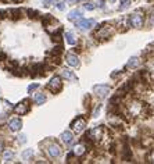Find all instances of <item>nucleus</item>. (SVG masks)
Instances as JSON below:
<instances>
[{
	"instance_id": "29",
	"label": "nucleus",
	"mask_w": 154,
	"mask_h": 164,
	"mask_svg": "<svg viewBox=\"0 0 154 164\" xmlns=\"http://www.w3.org/2000/svg\"><path fill=\"white\" fill-rule=\"evenodd\" d=\"M85 100H88V103H89L90 98H89V96H85ZM85 107H86V108H89V107H90V104H85Z\"/></svg>"
},
{
	"instance_id": "23",
	"label": "nucleus",
	"mask_w": 154,
	"mask_h": 164,
	"mask_svg": "<svg viewBox=\"0 0 154 164\" xmlns=\"http://www.w3.org/2000/svg\"><path fill=\"white\" fill-rule=\"evenodd\" d=\"M38 88H39V83H32V85H29V86H28V92H33L35 91V89H38Z\"/></svg>"
},
{
	"instance_id": "17",
	"label": "nucleus",
	"mask_w": 154,
	"mask_h": 164,
	"mask_svg": "<svg viewBox=\"0 0 154 164\" xmlns=\"http://www.w3.org/2000/svg\"><path fill=\"white\" fill-rule=\"evenodd\" d=\"M65 40L68 42L69 45H75L76 43V38H75V35L72 34V32H65Z\"/></svg>"
},
{
	"instance_id": "9",
	"label": "nucleus",
	"mask_w": 154,
	"mask_h": 164,
	"mask_svg": "<svg viewBox=\"0 0 154 164\" xmlns=\"http://www.w3.org/2000/svg\"><path fill=\"white\" fill-rule=\"evenodd\" d=\"M60 138H61L63 142L65 143V145H68V146L74 143V134L71 132V131H65V132H63Z\"/></svg>"
},
{
	"instance_id": "14",
	"label": "nucleus",
	"mask_w": 154,
	"mask_h": 164,
	"mask_svg": "<svg viewBox=\"0 0 154 164\" xmlns=\"http://www.w3.org/2000/svg\"><path fill=\"white\" fill-rule=\"evenodd\" d=\"M13 159H14V152H13V150H4V153H3V156H2L3 161L8 163V161H11Z\"/></svg>"
},
{
	"instance_id": "1",
	"label": "nucleus",
	"mask_w": 154,
	"mask_h": 164,
	"mask_svg": "<svg viewBox=\"0 0 154 164\" xmlns=\"http://www.w3.org/2000/svg\"><path fill=\"white\" fill-rule=\"evenodd\" d=\"M63 88V82H61V78L59 75H54L53 78L50 79V82L47 83V89L51 92V93H59Z\"/></svg>"
},
{
	"instance_id": "18",
	"label": "nucleus",
	"mask_w": 154,
	"mask_h": 164,
	"mask_svg": "<svg viewBox=\"0 0 154 164\" xmlns=\"http://www.w3.org/2000/svg\"><path fill=\"white\" fill-rule=\"evenodd\" d=\"M137 64H139V59H137V57H132V59H129V61H128L126 68H135Z\"/></svg>"
},
{
	"instance_id": "19",
	"label": "nucleus",
	"mask_w": 154,
	"mask_h": 164,
	"mask_svg": "<svg viewBox=\"0 0 154 164\" xmlns=\"http://www.w3.org/2000/svg\"><path fill=\"white\" fill-rule=\"evenodd\" d=\"M21 156H22V159H24V160H31V159H32V156H33V150H32V149H27V150H24Z\"/></svg>"
},
{
	"instance_id": "24",
	"label": "nucleus",
	"mask_w": 154,
	"mask_h": 164,
	"mask_svg": "<svg viewBox=\"0 0 154 164\" xmlns=\"http://www.w3.org/2000/svg\"><path fill=\"white\" fill-rule=\"evenodd\" d=\"M120 3H121V4H120V10H124V8L128 6L129 0H120Z\"/></svg>"
},
{
	"instance_id": "32",
	"label": "nucleus",
	"mask_w": 154,
	"mask_h": 164,
	"mask_svg": "<svg viewBox=\"0 0 154 164\" xmlns=\"http://www.w3.org/2000/svg\"><path fill=\"white\" fill-rule=\"evenodd\" d=\"M151 161H154V152L151 153Z\"/></svg>"
},
{
	"instance_id": "22",
	"label": "nucleus",
	"mask_w": 154,
	"mask_h": 164,
	"mask_svg": "<svg viewBox=\"0 0 154 164\" xmlns=\"http://www.w3.org/2000/svg\"><path fill=\"white\" fill-rule=\"evenodd\" d=\"M95 3H86L85 4V10H88V11H92V10H95Z\"/></svg>"
},
{
	"instance_id": "6",
	"label": "nucleus",
	"mask_w": 154,
	"mask_h": 164,
	"mask_svg": "<svg viewBox=\"0 0 154 164\" xmlns=\"http://www.w3.org/2000/svg\"><path fill=\"white\" fill-rule=\"evenodd\" d=\"M93 92L99 96V98H105L107 93L110 92V85H95L93 86Z\"/></svg>"
},
{
	"instance_id": "5",
	"label": "nucleus",
	"mask_w": 154,
	"mask_h": 164,
	"mask_svg": "<svg viewBox=\"0 0 154 164\" xmlns=\"http://www.w3.org/2000/svg\"><path fill=\"white\" fill-rule=\"evenodd\" d=\"M75 25L82 31H88L95 25V20H83V18H79V20L75 21Z\"/></svg>"
},
{
	"instance_id": "27",
	"label": "nucleus",
	"mask_w": 154,
	"mask_h": 164,
	"mask_svg": "<svg viewBox=\"0 0 154 164\" xmlns=\"http://www.w3.org/2000/svg\"><path fill=\"white\" fill-rule=\"evenodd\" d=\"M57 8H59V10H64V8H65V4H64L63 2L57 3Z\"/></svg>"
},
{
	"instance_id": "25",
	"label": "nucleus",
	"mask_w": 154,
	"mask_h": 164,
	"mask_svg": "<svg viewBox=\"0 0 154 164\" xmlns=\"http://www.w3.org/2000/svg\"><path fill=\"white\" fill-rule=\"evenodd\" d=\"M100 110H101V104H97V107H96V110L93 111V117H97V114L100 113Z\"/></svg>"
},
{
	"instance_id": "28",
	"label": "nucleus",
	"mask_w": 154,
	"mask_h": 164,
	"mask_svg": "<svg viewBox=\"0 0 154 164\" xmlns=\"http://www.w3.org/2000/svg\"><path fill=\"white\" fill-rule=\"evenodd\" d=\"M6 118H7V114H0V124L4 123Z\"/></svg>"
},
{
	"instance_id": "8",
	"label": "nucleus",
	"mask_w": 154,
	"mask_h": 164,
	"mask_svg": "<svg viewBox=\"0 0 154 164\" xmlns=\"http://www.w3.org/2000/svg\"><path fill=\"white\" fill-rule=\"evenodd\" d=\"M8 128H10V131H13V132H18L22 128V121L20 118H13L10 123H8Z\"/></svg>"
},
{
	"instance_id": "2",
	"label": "nucleus",
	"mask_w": 154,
	"mask_h": 164,
	"mask_svg": "<svg viewBox=\"0 0 154 164\" xmlns=\"http://www.w3.org/2000/svg\"><path fill=\"white\" fill-rule=\"evenodd\" d=\"M129 22L133 28H142L143 22H144V17L143 14H139V13H133V14L129 15Z\"/></svg>"
},
{
	"instance_id": "13",
	"label": "nucleus",
	"mask_w": 154,
	"mask_h": 164,
	"mask_svg": "<svg viewBox=\"0 0 154 164\" xmlns=\"http://www.w3.org/2000/svg\"><path fill=\"white\" fill-rule=\"evenodd\" d=\"M21 13H22L21 8H10V10H7V14H10L8 17H11L13 20H18L21 17Z\"/></svg>"
},
{
	"instance_id": "26",
	"label": "nucleus",
	"mask_w": 154,
	"mask_h": 164,
	"mask_svg": "<svg viewBox=\"0 0 154 164\" xmlns=\"http://www.w3.org/2000/svg\"><path fill=\"white\" fill-rule=\"evenodd\" d=\"M18 142L25 143V142H27V136H25V135H20V136H18Z\"/></svg>"
},
{
	"instance_id": "3",
	"label": "nucleus",
	"mask_w": 154,
	"mask_h": 164,
	"mask_svg": "<svg viewBox=\"0 0 154 164\" xmlns=\"http://www.w3.org/2000/svg\"><path fill=\"white\" fill-rule=\"evenodd\" d=\"M86 127V120L83 117H76L75 120L71 123V128L74 131H75L76 134H79V132H82L83 131V128Z\"/></svg>"
},
{
	"instance_id": "33",
	"label": "nucleus",
	"mask_w": 154,
	"mask_h": 164,
	"mask_svg": "<svg viewBox=\"0 0 154 164\" xmlns=\"http://www.w3.org/2000/svg\"><path fill=\"white\" fill-rule=\"evenodd\" d=\"M76 2H83V0H76Z\"/></svg>"
},
{
	"instance_id": "21",
	"label": "nucleus",
	"mask_w": 154,
	"mask_h": 164,
	"mask_svg": "<svg viewBox=\"0 0 154 164\" xmlns=\"http://www.w3.org/2000/svg\"><path fill=\"white\" fill-rule=\"evenodd\" d=\"M27 14H28V17H29V18H33V20L39 17V13H38L36 10H31V8H29V10H27Z\"/></svg>"
},
{
	"instance_id": "16",
	"label": "nucleus",
	"mask_w": 154,
	"mask_h": 164,
	"mask_svg": "<svg viewBox=\"0 0 154 164\" xmlns=\"http://www.w3.org/2000/svg\"><path fill=\"white\" fill-rule=\"evenodd\" d=\"M33 100L36 104H43L44 102H46V96L43 95V93H35V96H33Z\"/></svg>"
},
{
	"instance_id": "15",
	"label": "nucleus",
	"mask_w": 154,
	"mask_h": 164,
	"mask_svg": "<svg viewBox=\"0 0 154 164\" xmlns=\"http://www.w3.org/2000/svg\"><path fill=\"white\" fill-rule=\"evenodd\" d=\"M79 18H82V13L79 10H72L68 14V20H71V21H76V20H79Z\"/></svg>"
},
{
	"instance_id": "7",
	"label": "nucleus",
	"mask_w": 154,
	"mask_h": 164,
	"mask_svg": "<svg viewBox=\"0 0 154 164\" xmlns=\"http://www.w3.org/2000/svg\"><path fill=\"white\" fill-rule=\"evenodd\" d=\"M47 153H49L50 157L57 159V157L61 156V147H60L57 143H51V145L47 146Z\"/></svg>"
},
{
	"instance_id": "34",
	"label": "nucleus",
	"mask_w": 154,
	"mask_h": 164,
	"mask_svg": "<svg viewBox=\"0 0 154 164\" xmlns=\"http://www.w3.org/2000/svg\"><path fill=\"white\" fill-rule=\"evenodd\" d=\"M110 2H114V0H110Z\"/></svg>"
},
{
	"instance_id": "10",
	"label": "nucleus",
	"mask_w": 154,
	"mask_h": 164,
	"mask_svg": "<svg viewBox=\"0 0 154 164\" xmlns=\"http://www.w3.org/2000/svg\"><path fill=\"white\" fill-rule=\"evenodd\" d=\"M67 63H68V66H71V67H79V59L75 56V54H72V53H68L67 54Z\"/></svg>"
},
{
	"instance_id": "11",
	"label": "nucleus",
	"mask_w": 154,
	"mask_h": 164,
	"mask_svg": "<svg viewBox=\"0 0 154 164\" xmlns=\"http://www.w3.org/2000/svg\"><path fill=\"white\" fill-rule=\"evenodd\" d=\"M122 157L125 161H132V150L129 149V146L126 143H125V146L122 149Z\"/></svg>"
},
{
	"instance_id": "20",
	"label": "nucleus",
	"mask_w": 154,
	"mask_h": 164,
	"mask_svg": "<svg viewBox=\"0 0 154 164\" xmlns=\"http://www.w3.org/2000/svg\"><path fill=\"white\" fill-rule=\"evenodd\" d=\"M85 146L83 145H79V146H76L75 149H74V154H76V156H81V154L85 153Z\"/></svg>"
},
{
	"instance_id": "12",
	"label": "nucleus",
	"mask_w": 154,
	"mask_h": 164,
	"mask_svg": "<svg viewBox=\"0 0 154 164\" xmlns=\"http://www.w3.org/2000/svg\"><path fill=\"white\" fill-rule=\"evenodd\" d=\"M61 75H63L65 79H69V81H74V82L78 81V77H76L75 74L71 71V70H63V74H61Z\"/></svg>"
},
{
	"instance_id": "4",
	"label": "nucleus",
	"mask_w": 154,
	"mask_h": 164,
	"mask_svg": "<svg viewBox=\"0 0 154 164\" xmlns=\"http://www.w3.org/2000/svg\"><path fill=\"white\" fill-rule=\"evenodd\" d=\"M14 111H15L17 114H20V115L27 114L28 111H29V100H28V99H25V100L20 102V103H18V104L14 107Z\"/></svg>"
},
{
	"instance_id": "31",
	"label": "nucleus",
	"mask_w": 154,
	"mask_h": 164,
	"mask_svg": "<svg viewBox=\"0 0 154 164\" xmlns=\"http://www.w3.org/2000/svg\"><path fill=\"white\" fill-rule=\"evenodd\" d=\"M2 149H3V142L0 140V152H2Z\"/></svg>"
},
{
	"instance_id": "30",
	"label": "nucleus",
	"mask_w": 154,
	"mask_h": 164,
	"mask_svg": "<svg viewBox=\"0 0 154 164\" xmlns=\"http://www.w3.org/2000/svg\"><path fill=\"white\" fill-rule=\"evenodd\" d=\"M51 2H53V0H43V4H44V6H49Z\"/></svg>"
}]
</instances>
